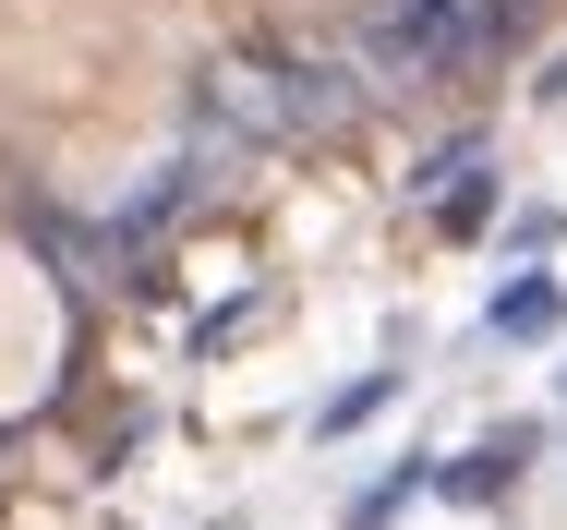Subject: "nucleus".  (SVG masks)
Returning a JSON list of instances; mask_svg holds the SVG:
<instances>
[{
  "instance_id": "f257e3e1",
  "label": "nucleus",
  "mask_w": 567,
  "mask_h": 530,
  "mask_svg": "<svg viewBox=\"0 0 567 530\" xmlns=\"http://www.w3.org/2000/svg\"><path fill=\"white\" fill-rule=\"evenodd\" d=\"M519 470H532V423H507V434H483V446H471V458H447V470H435V482H447V507H495V495H507V482H519Z\"/></svg>"
},
{
  "instance_id": "f03ea898",
  "label": "nucleus",
  "mask_w": 567,
  "mask_h": 530,
  "mask_svg": "<svg viewBox=\"0 0 567 530\" xmlns=\"http://www.w3.org/2000/svg\"><path fill=\"white\" fill-rule=\"evenodd\" d=\"M567 302H556V278H507L495 290V314H483V337H507V350H532V337H556Z\"/></svg>"
},
{
  "instance_id": "7ed1b4c3",
  "label": "nucleus",
  "mask_w": 567,
  "mask_h": 530,
  "mask_svg": "<svg viewBox=\"0 0 567 530\" xmlns=\"http://www.w3.org/2000/svg\"><path fill=\"white\" fill-rule=\"evenodd\" d=\"M386 398H399V362H374V374H350L339 398H327V411H315V434H327V446H339V434H362V423H374V411H386Z\"/></svg>"
},
{
  "instance_id": "20e7f679",
  "label": "nucleus",
  "mask_w": 567,
  "mask_h": 530,
  "mask_svg": "<svg viewBox=\"0 0 567 530\" xmlns=\"http://www.w3.org/2000/svg\"><path fill=\"white\" fill-rule=\"evenodd\" d=\"M423 482H435V458H399V470H386V482H374V495L350 507V530H399V507H411Z\"/></svg>"
},
{
  "instance_id": "39448f33",
  "label": "nucleus",
  "mask_w": 567,
  "mask_h": 530,
  "mask_svg": "<svg viewBox=\"0 0 567 530\" xmlns=\"http://www.w3.org/2000/svg\"><path fill=\"white\" fill-rule=\"evenodd\" d=\"M483 217H495V169L447 181V241H483Z\"/></svg>"
},
{
  "instance_id": "423d86ee",
  "label": "nucleus",
  "mask_w": 567,
  "mask_h": 530,
  "mask_svg": "<svg viewBox=\"0 0 567 530\" xmlns=\"http://www.w3.org/2000/svg\"><path fill=\"white\" fill-rule=\"evenodd\" d=\"M532 97H567V61H544V73H532Z\"/></svg>"
}]
</instances>
